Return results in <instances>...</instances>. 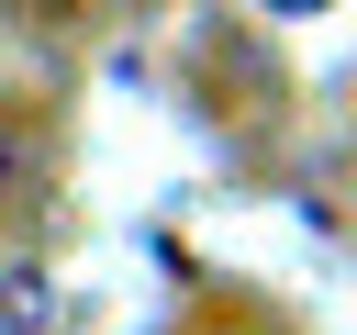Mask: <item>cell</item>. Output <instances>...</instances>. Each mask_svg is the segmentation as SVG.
Returning <instances> with one entry per match:
<instances>
[{"instance_id":"cell-1","label":"cell","mask_w":357,"mask_h":335,"mask_svg":"<svg viewBox=\"0 0 357 335\" xmlns=\"http://www.w3.org/2000/svg\"><path fill=\"white\" fill-rule=\"evenodd\" d=\"M11 179H22V134L0 123V190H11Z\"/></svg>"}]
</instances>
